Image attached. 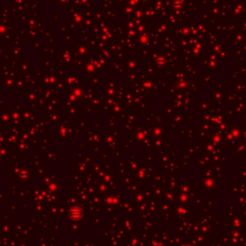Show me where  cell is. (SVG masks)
Listing matches in <instances>:
<instances>
[{
	"instance_id": "cell-1",
	"label": "cell",
	"mask_w": 246,
	"mask_h": 246,
	"mask_svg": "<svg viewBox=\"0 0 246 246\" xmlns=\"http://www.w3.org/2000/svg\"><path fill=\"white\" fill-rule=\"evenodd\" d=\"M70 216L73 218H79L80 216H82V212L80 209L78 208H74V209L71 210V213H70Z\"/></svg>"
}]
</instances>
